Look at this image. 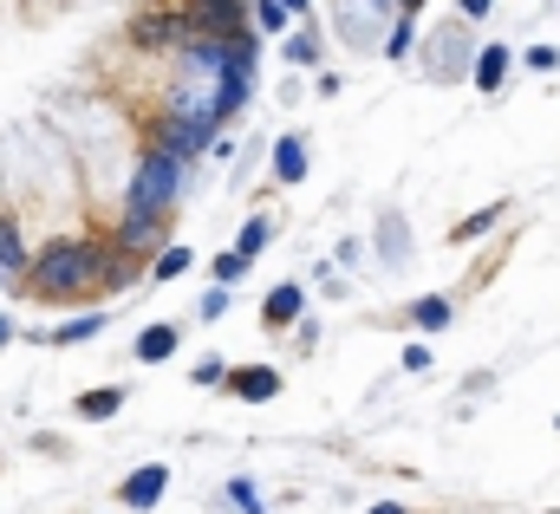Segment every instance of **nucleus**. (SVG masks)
Masks as SVG:
<instances>
[{
    "label": "nucleus",
    "mask_w": 560,
    "mask_h": 514,
    "mask_svg": "<svg viewBox=\"0 0 560 514\" xmlns=\"http://www.w3.org/2000/svg\"><path fill=\"white\" fill-rule=\"evenodd\" d=\"M105 260H112V242H105V235H66V242H46L39 255L26 260L20 287H26L33 300H46V306H72V300L98 293Z\"/></svg>",
    "instance_id": "nucleus-1"
},
{
    "label": "nucleus",
    "mask_w": 560,
    "mask_h": 514,
    "mask_svg": "<svg viewBox=\"0 0 560 514\" xmlns=\"http://www.w3.org/2000/svg\"><path fill=\"white\" fill-rule=\"evenodd\" d=\"M183 189H189V163L170 156V150H143L138 170H131V189H125V209H156V215H170V209L183 202Z\"/></svg>",
    "instance_id": "nucleus-2"
},
{
    "label": "nucleus",
    "mask_w": 560,
    "mask_h": 514,
    "mask_svg": "<svg viewBox=\"0 0 560 514\" xmlns=\"http://www.w3.org/2000/svg\"><path fill=\"white\" fill-rule=\"evenodd\" d=\"M143 137H150V150H170V156L196 163V156H202L222 130L209 125V118H196V112H176V105H170V112H156V118H150V130H143Z\"/></svg>",
    "instance_id": "nucleus-3"
},
{
    "label": "nucleus",
    "mask_w": 560,
    "mask_h": 514,
    "mask_svg": "<svg viewBox=\"0 0 560 514\" xmlns=\"http://www.w3.org/2000/svg\"><path fill=\"white\" fill-rule=\"evenodd\" d=\"M118 255H138V260H150L163 242H170V215H156V209H125L118 215V229L105 235Z\"/></svg>",
    "instance_id": "nucleus-4"
},
{
    "label": "nucleus",
    "mask_w": 560,
    "mask_h": 514,
    "mask_svg": "<svg viewBox=\"0 0 560 514\" xmlns=\"http://www.w3.org/2000/svg\"><path fill=\"white\" fill-rule=\"evenodd\" d=\"M189 33H196V26H189L183 0H176V7H150V13L131 20V46H143V52H176Z\"/></svg>",
    "instance_id": "nucleus-5"
},
{
    "label": "nucleus",
    "mask_w": 560,
    "mask_h": 514,
    "mask_svg": "<svg viewBox=\"0 0 560 514\" xmlns=\"http://www.w3.org/2000/svg\"><path fill=\"white\" fill-rule=\"evenodd\" d=\"M189 79H202V85H215L222 79V66H229V39H209V33H189L176 52H170Z\"/></svg>",
    "instance_id": "nucleus-6"
},
{
    "label": "nucleus",
    "mask_w": 560,
    "mask_h": 514,
    "mask_svg": "<svg viewBox=\"0 0 560 514\" xmlns=\"http://www.w3.org/2000/svg\"><path fill=\"white\" fill-rule=\"evenodd\" d=\"M163 489H170V469H163V463H143V469H131V476H125L118 502H125L131 514H150L156 502H163Z\"/></svg>",
    "instance_id": "nucleus-7"
},
{
    "label": "nucleus",
    "mask_w": 560,
    "mask_h": 514,
    "mask_svg": "<svg viewBox=\"0 0 560 514\" xmlns=\"http://www.w3.org/2000/svg\"><path fill=\"white\" fill-rule=\"evenodd\" d=\"M300 319H306V287H300V280H280V287H268V300H261V326L287 332V326H300Z\"/></svg>",
    "instance_id": "nucleus-8"
},
{
    "label": "nucleus",
    "mask_w": 560,
    "mask_h": 514,
    "mask_svg": "<svg viewBox=\"0 0 560 514\" xmlns=\"http://www.w3.org/2000/svg\"><path fill=\"white\" fill-rule=\"evenodd\" d=\"M229 390H235L242 404H275L280 397V372L275 365H242V372L229 365Z\"/></svg>",
    "instance_id": "nucleus-9"
},
{
    "label": "nucleus",
    "mask_w": 560,
    "mask_h": 514,
    "mask_svg": "<svg viewBox=\"0 0 560 514\" xmlns=\"http://www.w3.org/2000/svg\"><path fill=\"white\" fill-rule=\"evenodd\" d=\"M509 66H515V46H476V59H469L476 92H502L509 85Z\"/></svg>",
    "instance_id": "nucleus-10"
},
{
    "label": "nucleus",
    "mask_w": 560,
    "mask_h": 514,
    "mask_svg": "<svg viewBox=\"0 0 560 514\" xmlns=\"http://www.w3.org/2000/svg\"><path fill=\"white\" fill-rule=\"evenodd\" d=\"M26 260H33V248H26V235H20V222H13V215H0V280H7V287H20V273H26Z\"/></svg>",
    "instance_id": "nucleus-11"
},
{
    "label": "nucleus",
    "mask_w": 560,
    "mask_h": 514,
    "mask_svg": "<svg viewBox=\"0 0 560 514\" xmlns=\"http://www.w3.org/2000/svg\"><path fill=\"white\" fill-rule=\"evenodd\" d=\"M280 59H287V66H300V72H313V66H319V26H313V20H306V26H287Z\"/></svg>",
    "instance_id": "nucleus-12"
},
{
    "label": "nucleus",
    "mask_w": 560,
    "mask_h": 514,
    "mask_svg": "<svg viewBox=\"0 0 560 514\" xmlns=\"http://www.w3.org/2000/svg\"><path fill=\"white\" fill-rule=\"evenodd\" d=\"M275 183H306V137H280L275 143Z\"/></svg>",
    "instance_id": "nucleus-13"
},
{
    "label": "nucleus",
    "mask_w": 560,
    "mask_h": 514,
    "mask_svg": "<svg viewBox=\"0 0 560 514\" xmlns=\"http://www.w3.org/2000/svg\"><path fill=\"white\" fill-rule=\"evenodd\" d=\"M143 273H150V260L118 255V248H112V260H105V280H98V293H125V287H138Z\"/></svg>",
    "instance_id": "nucleus-14"
},
{
    "label": "nucleus",
    "mask_w": 560,
    "mask_h": 514,
    "mask_svg": "<svg viewBox=\"0 0 560 514\" xmlns=\"http://www.w3.org/2000/svg\"><path fill=\"white\" fill-rule=\"evenodd\" d=\"M170 352H176V326H170V319H156V326H143L138 332V359L143 365H163Z\"/></svg>",
    "instance_id": "nucleus-15"
},
{
    "label": "nucleus",
    "mask_w": 560,
    "mask_h": 514,
    "mask_svg": "<svg viewBox=\"0 0 560 514\" xmlns=\"http://www.w3.org/2000/svg\"><path fill=\"white\" fill-rule=\"evenodd\" d=\"M450 313H456V306H450V293H423V300H411V326H418V332H443V326H450Z\"/></svg>",
    "instance_id": "nucleus-16"
},
{
    "label": "nucleus",
    "mask_w": 560,
    "mask_h": 514,
    "mask_svg": "<svg viewBox=\"0 0 560 514\" xmlns=\"http://www.w3.org/2000/svg\"><path fill=\"white\" fill-rule=\"evenodd\" d=\"M189 267H196V255H189L183 242H163V248L150 255V280H183Z\"/></svg>",
    "instance_id": "nucleus-17"
},
{
    "label": "nucleus",
    "mask_w": 560,
    "mask_h": 514,
    "mask_svg": "<svg viewBox=\"0 0 560 514\" xmlns=\"http://www.w3.org/2000/svg\"><path fill=\"white\" fill-rule=\"evenodd\" d=\"M118 410H125V390L118 385H98V390L79 397V417H85V423H105V417H118Z\"/></svg>",
    "instance_id": "nucleus-18"
},
{
    "label": "nucleus",
    "mask_w": 560,
    "mask_h": 514,
    "mask_svg": "<svg viewBox=\"0 0 560 514\" xmlns=\"http://www.w3.org/2000/svg\"><path fill=\"white\" fill-rule=\"evenodd\" d=\"M98 332H105V313H79V319L52 326L46 339H52V346H85V339H98Z\"/></svg>",
    "instance_id": "nucleus-19"
},
{
    "label": "nucleus",
    "mask_w": 560,
    "mask_h": 514,
    "mask_svg": "<svg viewBox=\"0 0 560 514\" xmlns=\"http://www.w3.org/2000/svg\"><path fill=\"white\" fill-rule=\"evenodd\" d=\"M248 20H255V33L268 39V33H287L293 26V13L280 7V0H248Z\"/></svg>",
    "instance_id": "nucleus-20"
},
{
    "label": "nucleus",
    "mask_w": 560,
    "mask_h": 514,
    "mask_svg": "<svg viewBox=\"0 0 560 514\" xmlns=\"http://www.w3.org/2000/svg\"><path fill=\"white\" fill-rule=\"evenodd\" d=\"M268 242H275V222H268V215H248V222H242V235H235V255L255 260Z\"/></svg>",
    "instance_id": "nucleus-21"
},
{
    "label": "nucleus",
    "mask_w": 560,
    "mask_h": 514,
    "mask_svg": "<svg viewBox=\"0 0 560 514\" xmlns=\"http://www.w3.org/2000/svg\"><path fill=\"white\" fill-rule=\"evenodd\" d=\"M418 46V20L411 13H392V33H385V59H405Z\"/></svg>",
    "instance_id": "nucleus-22"
},
{
    "label": "nucleus",
    "mask_w": 560,
    "mask_h": 514,
    "mask_svg": "<svg viewBox=\"0 0 560 514\" xmlns=\"http://www.w3.org/2000/svg\"><path fill=\"white\" fill-rule=\"evenodd\" d=\"M502 215H509V209H502V202H495V209H476V215H463V222H456V229H450V242H476V235H489V229H495V222H502Z\"/></svg>",
    "instance_id": "nucleus-23"
},
{
    "label": "nucleus",
    "mask_w": 560,
    "mask_h": 514,
    "mask_svg": "<svg viewBox=\"0 0 560 514\" xmlns=\"http://www.w3.org/2000/svg\"><path fill=\"white\" fill-rule=\"evenodd\" d=\"M248 267H255V260H248V255H235V248H229V255H215V260H209V273H215V287H242V280H248Z\"/></svg>",
    "instance_id": "nucleus-24"
},
{
    "label": "nucleus",
    "mask_w": 560,
    "mask_h": 514,
    "mask_svg": "<svg viewBox=\"0 0 560 514\" xmlns=\"http://www.w3.org/2000/svg\"><path fill=\"white\" fill-rule=\"evenodd\" d=\"M378 248H385V260L405 255V222H398V215H385V229H378Z\"/></svg>",
    "instance_id": "nucleus-25"
},
{
    "label": "nucleus",
    "mask_w": 560,
    "mask_h": 514,
    "mask_svg": "<svg viewBox=\"0 0 560 514\" xmlns=\"http://www.w3.org/2000/svg\"><path fill=\"white\" fill-rule=\"evenodd\" d=\"M522 66H528V72H560V46H528Z\"/></svg>",
    "instance_id": "nucleus-26"
},
{
    "label": "nucleus",
    "mask_w": 560,
    "mask_h": 514,
    "mask_svg": "<svg viewBox=\"0 0 560 514\" xmlns=\"http://www.w3.org/2000/svg\"><path fill=\"white\" fill-rule=\"evenodd\" d=\"M189 378H196V385H229V365H222V359H202V365H196V372H189Z\"/></svg>",
    "instance_id": "nucleus-27"
},
{
    "label": "nucleus",
    "mask_w": 560,
    "mask_h": 514,
    "mask_svg": "<svg viewBox=\"0 0 560 514\" xmlns=\"http://www.w3.org/2000/svg\"><path fill=\"white\" fill-rule=\"evenodd\" d=\"M229 502H235L242 514H268V509H261V495H255L248 482H229Z\"/></svg>",
    "instance_id": "nucleus-28"
},
{
    "label": "nucleus",
    "mask_w": 560,
    "mask_h": 514,
    "mask_svg": "<svg viewBox=\"0 0 560 514\" xmlns=\"http://www.w3.org/2000/svg\"><path fill=\"white\" fill-rule=\"evenodd\" d=\"M229 313V287H215V293H202V319H222Z\"/></svg>",
    "instance_id": "nucleus-29"
},
{
    "label": "nucleus",
    "mask_w": 560,
    "mask_h": 514,
    "mask_svg": "<svg viewBox=\"0 0 560 514\" xmlns=\"http://www.w3.org/2000/svg\"><path fill=\"white\" fill-rule=\"evenodd\" d=\"M489 7H495V0H456V13H463V20H482Z\"/></svg>",
    "instance_id": "nucleus-30"
},
{
    "label": "nucleus",
    "mask_w": 560,
    "mask_h": 514,
    "mask_svg": "<svg viewBox=\"0 0 560 514\" xmlns=\"http://www.w3.org/2000/svg\"><path fill=\"white\" fill-rule=\"evenodd\" d=\"M280 7H287L293 20H313V0H280Z\"/></svg>",
    "instance_id": "nucleus-31"
},
{
    "label": "nucleus",
    "mask_w": 560,
    "mask_h": 514,
    "mask_svg": "<svg viewBox=\"0 0 560 514\" xmlns=\"http://www.w3.org/2000/svg\"><path fill=\"white\" fill-rule=\"evenodd\" d=\"M365 514H411L405 502H378V509H365Z\"/></svg>",
    "instance_id": "nucleus-32"
},
{
    "label": "nucleus",
    "mask_w": 560,
    "mask_h": 514,
    "mask_svg": "<svg viewBox=\"0 0 560 514\" xmlns=\"http://www.w3.org/2000/svg\"><path fill=\"white\" fill-rule=\"evenodd\" d=\"M0 346H13V319L7 313H0Z\"/></svg>",
    "instance_id": "nucleus-33"
},
{
    "label": "nucleus",
    "mask_w": 560,
    "mask_h": 514,
    "mask_svg": "<svg viewBox=\"0 0 560 514\" xmlns=\"http://www.w3.org/2000/svg\"><path fill=\"white\" fill-rule=\"evenodd\" d=\"M398 13H411V20H418V13H423V0H398Z\"/></svg>",
    "instance_id": "nucleus-34"
},
{
    "label": "nucleus",
    "mask_w": 560,
    "mask_h": 514,
    "mask_svg": "<svg viewBox=\"0 0 560 514\" xmlns=\"http://www.w3.org/2000/svg\"><path fill=\"white\" fill-rule=\"evenodd\" d=\"M555 423H560V417H555Z\"/></svg>",
    "instance_id": "nucleus-35"
},
{
    "label": "nucleus",
    "mask_w": 560,
    "mask_h": 514,
    "mask_svg": "<svg viewBox=\"0 0 560 514\" xmlns=\"http://www.w3.org/2000/svg\"><path fill=\"white\" fill-rule=\"evenodd\" d=\"M555 514H560V509H555Z\"/></svg>",
    "instance_id": "nucleus-36"
}]
</instances>
